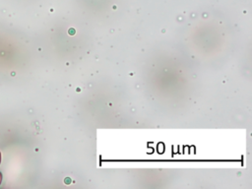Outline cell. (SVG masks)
I'll use <instances>...</instances> for the list:
<instances>
[{
  "instance_id": "7a4b0ae2",
  "label": "cell",
  "mask_w": 252,
  "mask_h": 189,
  "mask_svg": "<svg viewBox=\"0 0 252 189\" xmlns=\"http://www.w3.org/2000/svg\"><path fill=\"white\" fill-rule=\"evenodd\" d=\"M0 162H1V153H0Z\"/></svg>"
},
{
  "instance_id": "6da1fadb",
  "label": "cell",
  "mask_w": 252,
  "mask_h": 189,
  "mask_svg": "<svg viewBox=\"0 0 252 189\" xmlns=\"http://www.w3.org/2000/svg\"><path fill=\"white\" fill-rule=\"evenodd\" d=\"M1 180H2V174L0 173V183H1Z\"/></svg>"
}]
</instances>
